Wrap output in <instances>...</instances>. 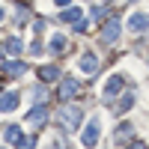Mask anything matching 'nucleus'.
<instances>
[{"label":"nucleus","mask_w":149,"mask_h":149,"mask_svg":"<svg viewBox=\"0 0 149 149\" xmlns=\"http://www.w3.org/2000/svg\"><path fill=\"white\" fill-rule=\"evenodd\" d=\"M57 122H60L66 131H74V128H78V122H81V107L63 104V107H60V113H57Z\"/></svg>","instance_id":"obj_1"},{"label":"nucleus","mask_w":149,"mask_h":149,"mask_svg":"<svg viewBox=\"0 0 149 149\" xmlns=\"http://www.w3.org/2000/svg\"><path fill=\"white\" fill-rule=\"evenodd\" d=\"M98 134H102V119L98 116H93L90 122H86V131H84V146H95L98 143Z\"/></svg>","instance_id":"obj_2"},{"label":"nucleus","mask_w":149,"mask_h":149,"mask_svg":"<svg viewBox=\"0 0 149 149\" xmlns=\"http://www.w3.org/2000/svg\"><path fill=\"white\" fill-rule=\"evenodd\" d=\"M128 30L131 33H146L149 30V15L146 12H134V15L128 18Z\"/></svg>","instance_id":"obj_3"},{"label":"nucleus","mask_w":149,"mask_h":149,"mask_svg":"<svg viewBox=\"0 0 149 149\" xmlns=\"http://www.w3.org/2000/svg\"><path fill=\"white\" fill-rule=\"evenodd\" d=\"M122 86H125V78L122 74H110V81H107V86H104V98H113V95H119L122 93Z\"/></svg>","instance_id":"obj_4"},{"label":"nucleus","mask_w":149,"mask_h":149,"mask_svg":"<svg viewBox=\"0 0 149 149\" xmlns=\"http://www.w3.org/2000/svg\"><path fill=\"white\" fill-rule=\"evenodd\" d=\"M42 122H48V107H33L30 113H27V125L42 128Z\"/></svg>","instance_id":"obj_5"},{"label":"nucleus","mask_w":149,"mask_h":149,"mask_svg":"<svg viewBox=\"0 0 149 149\" xmlns=\"http://www.w3.org/2000/svg\"><path fill=\"white\" fill-rule=\"evenodd\" d=\"M116 36H119V18H110V21L104 24V30H102V42H107V45H110Z\"/></svg>","instance_id":"obj_6"},{"label":"nucleus","mask_w":149,"mask_h":149,"mask_svg":"<svg viewBox=\"0 0 149 149\" xmlns=\"http://www.w3.org/2000/svg\"><path fill=\"white\" fill-rule=\"evenodd\" d=\"M78 66H81V72H86V74H93V72L98 69V57H95V54H84Z\"/></svg>","instance_id":"obj_7"},{"label":"nucleus","mask_w":149,"mask_h":149,"mask_svg":"<svg viewBox=\"0 0 149 149\" xmlns=\"http://www.w3.org/2000/svg\"><path fill=\"white\" fill-rule=\"evenodd\" d=\"M15 107H18V93H6L0 98V110H3V113H9V110H15Z\"/></svg>","instance_id":"obj_8"},{"label":"nucleus","mask_w":149,"mask_h":149,"mask_svg":"<svg viewBox=\"0 0 149 149\" xmlns=\"http://www.w3.org/2000/svg\"><path fill=\"white\" fill-rule=\"evenodd\" d=\"M74 93H78V81L66 78V81H63V86H60V98H72Z\"/></svg>","instance_id":"obj_9"},{"label":"nucleus","mask_w":149,"mask_h":149,"mask_svg":"<svg viewBox=\"0 0 149 149\" xmlns=\"http://www.w3.org/2000/svg\"><path fill=\"white\" fill-rule=\"evenodd\" d=\"M27 66L24 63H3V74H24Z\"/></svg>","instance_id":"obj_10"},{"label":"nucleus","mask_w":149,"mask_h":149,"mask_svg":"<svg viewBox=\"0 0 149 149\" xmlns=\"http://www.w3.org/2000/svg\"><path fill=\"white\" fill-rule=\"evenodd\" d=\"M57 74H60V69H57V66H45V69L39 72V78L48 84V81H57Z\"/></svg>","instance_id":"obj_11"},{"label":"nucleus","mask_w":149,"mask_h":149,"mask_svg":"<svg viewBox=\"0 0 149 149\" xmlns=\"http://www.w3.org/2000/svg\"><path fill=\"white\" fill-rule=\"evenodd\" d=\"M63 21H69V24H78V21H81V9H78V6L66 9V12H63Z\"/></svg>","instance_id":"obj_12"},{"label":"nucleus","mask_w":149,"mask_h":149,"mask_svg":"<svg viewBox=\"0 0 149 149\" xmlns=\"http://www.w3.org/2000/svg\"><path fill=\"white\" fill-rule=\"evenodd\" d=\"M131 125H122V128H116V143H128L131 140Z\"/></svg>","instance_id":"obj_13"},{"label":"nucleus","mask_w":149,"mask_h":149,"mask_svg":"<svg viewBox=\"0 0 149 149\" xmlns=\"http://www.w3.org/2000/svg\"><path fill=\"white\" fill-rule=\"evenodd\" d=\"M134 107V95H122V102L116 104V113H125V110Z\"/></svg>","instance_id":"obj_14"},{"label":"nucleus","mask_w":149,"mask_h":149,"mask_svg":"<svg viewBox=\"0 0 149 149\" xmlns=\"http://www.w3.org/2000/svg\"><path fill=\"white\" fill-rule=\"evenodd\" d=\"M63 48H66V36H54L51 39V54H60Z\"/></svg>","instance_id":"obj_15"},{"label":"nucleus","mask_w":149,"mask_h":149,"mask_svg":"<svg viewBox=\"0 0 149 149\" xmlns=\"http://www.w3.org/2000/svg\"><path fill=\"white\" fill-rule=\"evenodd\" d=\"M6 140H9V143H18V140H21V128H18V125H9V128H6Z\"/></svg>","instance_id":"obj_16"},{"label":"nucleus","mask_w":149,"mask_h":149,"mask_svg":"<svg viewBox=\"0 0 149 149\" xmlns=\"http://www.w3.org/2000/svg\"><path fill=\"white\" fill-rule=\"evenodd\" d=\"M21 48H24L21 39H9V42H6V51H9V54H21Z\"/></svg>","instance_id":"obj_17"},{"label":"nucleus","mask_w":149,"mask_h":149,"mask_svg":"<svg viewBox=\"0 0 149 149\" xmlns=\"http://www.w3.org/2000/svg\"><path fill=\"white\" fill-rule=\"evenodd\" d=\"M104 15H107V9H104V6H93V18H95V21H98V18H104Z\"/></svg>","instance_id":"obj_18"},{"label":"nucleus","mask_w":149,"mask_h":149,"mask_svg":"<svg viewBox=\"0 0 149 149\" xmlns=\"http://www.w3.org/2000/svg\"><path fill=\"white\" fill-rule=\"evenodd\" d=\"M54 3H57V6H69L72 0H54Z\"/></svg>","instance_id":"obj_19"},{"label":"nucleus","mask_w":149,"mask_h":149,"mask_svg":"<svg viewBox=\"0 0 149 149\" xmlns=\"http://www.w3.org/2000/svg\"><path fill=\"white\" fill-rule=\"evenodd\" d=\"M0 21H3V6H0Z\"/></svg>","instance_id":"obj_20"},{"label":"nucleus","mask_w":149,"mask_h":149,"mask_svg":"<svg viewBox=\"0 0 149 149\" xmlns=\"http://www.w3.org/2000/svg\"><path fill=\"white\" fill-rule=\"evenodd\" d=\"M0 54H3V48H0Z\"/></svg>","instance_id":"obj_21"}]
</instances>
